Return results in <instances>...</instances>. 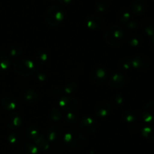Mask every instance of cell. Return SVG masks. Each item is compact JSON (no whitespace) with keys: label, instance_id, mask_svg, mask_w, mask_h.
Segmentation results:
<instances>
[{"label":"cell","instance_id":"1f68e13d","mask_svg":"<svg viewBox=\"0 0 154 154\" xmlns=\"http://www.w3.org/2000/svg\"><path fill=\"white\" fill-rule=\"evenodd\" d=\"M27 133H28V136L29 137V138L33 139V140H35V139L40 135L39 131H38L35 127H30V128L28 129Z\"/></svg>","mask_w":154,"mask_h":154},{"label":"cell","instance_id":"4fadbf2b","mask_svg":"<svg viewBox=\"0 0 154 154\" xmlns=\"http://www.w3.org/2000/svg\"><path fill=\"white\" fill-rule=\"evenodd\" d=\"M131 10L135 16H142L147 11V3L144 0H135L131 5Z\"/></svg>","mask_w":154,"mask_h":154},{"label":"cell","instance_id":"ffe728a7","mask_svg":"<svg viewBox=\"0 0 154 154\" xmlns=\"http://www.w3.org/2000/svg\"><path fill=\"white\" fill-rule=\"evenodd\" d=\"M141 134L149 141L154 142V127L152 125H145L141 128Z\"/></svg>","mask_w":154,"mask_h":154},{"label":"cell","instance_id":"8992f818","mask_svg":"<svg viewBox=\"0 0 154 154\" xmlns=\"http://www.w3.org/2000/svg\"><path fill=\"white\" fill-rule=\"evenodd\" d=\"M59 105L63 110L68 112L75 111L79 107L78 100L72 96L63 97L59 101Z\"/></svg>","mask_w":154,"mask_h":154},{"label":"cell","instance_id":"ab89813d","mask_svg":"<svg viewBox=\"0 0 154 154\" xmlns=\"http://www.w3.org/2000/svg\"><path fill=\"white\" fill-rule=\"evenodd\" d=\"M152 1H153V2H154V0H152Z\"/></svg>","mask_w":154,"mask_h":154},{"label":"cell","instance_id":"ba28073f","mask_svg":"<svg viewBox=\"0 0 154 154\" xmlns=\"http://www.w3.org/2000/svg\"><path fill=\"white\" fill-rule=\"evenodd\" d=\"M80 128L84 132L92 134L96 132L97 124L90 117H84L80 120Z\"/></svg>","mask_w":154,"mask_h":154},{"label":"cell","instance_id":"7402d4cb","mask_svg":"<svg viewBox=\"0 0 154 154\" xmlns=\"http://www.w3.org/2000/svg\"><path fill=\"white\" fill-rule=\"evenodd\" d=\"M35 145L38 148V149L45 151L49 148V143H48L47 138H45L44 136L41 135V134L35 140Z\"/></svg>","mask_w":154,"mask_h":154},{"label":"cell","instance_id":"7a4b0ae2","mask_svg":"<svg viewBox=\"0 0 154 154\" xmlns=\"http://www.w3.org/2000/svg\"><path fill=\"white\" fill-rule=\"evenodd\" d=\"M64 142L69 147L81 149L87 145V140L80 131L71 130L65 134Z\"/></svg>","mask_w":154,"mask_h":154},{"label":"cell","instance_id":"277c9868","mask_svg":"<svg viewBox=\"0 0 154 154\" xmlns=\"http://www.w3.org/2000/svg\"><path fill=\"white\" fill-rule=\"evenodd\" d=\"M47 24L51 27H57L60 25L64 20V13L57 5L51 6L46 12Z\"/></svg>","mask_w":154,"mask_h":154},{"label":"cell","instance_id":"836d02e7","mask_svg":"<svg viewBox=\"0 0 154 154\" xmlns=\"http://www.w3.org/2000/svg\"><path fill=\"white\" fill-rule=\"evenodd\" d=\"M20 140V137L18 134H11V135L8 136V141L9 143L11 144H17L19 143Z\"/></svg>","mask_w":154,"mask_h":154},{"label":"cell","instance_id":"4316f807","mask_svg":"<svg viewBox=\"0 0 154 154\" xmlns=\"http://www.w3.org/2000/svg\"><path fill=\"white\" fill-rule=\"evenodd\" d=\"M11 65L10 60L6 56H0V71H6Z\"/></svg>","mask_w":154,"mask_h":154},{"label":"cell","instance_id":"30bf717a","mask_svg":"<svg viewBox=\"0 0 154 154\" xmlns=\"http://www.w3.org/2000/svg\"><path fill=\"white\" fill-rule=\"evenodd\" d=\"M87 27L93 30H99L105 27V21L101 17L96 15H90L87 17Z\"/></svg>","mask_w":154,"mask_h":154},{"label":"cell","instance_id":"6da1fadb","mask_svg":"<svg viewBox=\"0 0 154 154\" xmlns=\"http://www.w3.org/2000/svg\"><path fill=\"white\" fill-rule=\"evenodd\" d=\"M126 32L124 28L119 24H114L108 27L105 33V41L111 46L119 47L126 41Z\"/></svg>","mask_w":154,"mask_h":154},{"label":"cell","instance_id":"44dd1931","mask_svg":"<svg viewBox=\"0 0 154 154\" xmlns=\"http://www.w3.org/2000/svg\"><path fill=\"white\" fill-rule=\"evenodd\" d=\"M143 29L149 37L154 36V22L151 20L147 19L143 22Z\"/></svg>","mask_w":154,"mask_h":154},{"label":"cell","instance_id":"83f0119b","mask_svg":"<svg viewBox=\"0 0 154 154\" xmlns=\"http://www.w3.org/2000/svg\"><path fill=\"white\" fill-rule=\"evenodd\" d=\"M128 42L132 47H138L141 43V38L137 34H132L128 39Z\"/></svg>","mask_w":154,"mask_h":154},{"label":"cell","instance_id":"7c38bea8","mask_svg":"<svg viewBox=\"0 0 154 154\" xmlns=\"http://www.w3.org/2000/svg\"><path fill=\"white\" fill-rule=\"evenodd\" d=\"M5 123L8 128L15 129L22 125L23 120L20 116L17 113H9L5 119Z\"/></svg>","mask_w":154,"mask_h":154},{"label":"cell","instance_id":"f546056e","mask_svg":"<svg viewBox=\"0 0 154 154\" xmlns=\"http://www.w3.org/2000/svg\"><path fill=\"white\" fill-rule=\"evenodd\" d=\"M77 117L76 115L73 113L72 112H68L66 115V120L70 125H74L77 122Z\"/></svg>","mask_w":154,"mask_h":154},{"label":"cell","instance_id":"e575fe53","mask_svg":"<svg viewBox=\"0 0 154 154\" xmlns=\"http://www.w3.org/2000/svg\"><path fill=\"white\" fill-rule=\"evenodd\" d=\"M113 102L114 103L115 105H120L123 103V97L120 94H116L114 95V97L112 98Z\"/></svg>","mask_w":154,"mask_h":154},{"label":"cell","instance_id":"d590c367","mask_svg":"<svg viewBox=\"0 0 154 154\" xmlns=\"http://www.w3.org/2000/svg\"><path fill=\"white\" fill-rule=\"evenodd\" d=\"M126 25L129 29H135V27H137V24L135 21H129L128 23H126Z\"/></svg>","mask_w":154,"mask_h":154},{"label":"cell","instance_id":"f35d334b","mask_svg":"<svg viewBox=\"0 0 154 154\" xmlns=\"http://www.w3.org/2000/svg\"><path fill=\"white\" fill-rule=\"evenodd\" d=\"M118 154H127V153H125V152H120V153H118Z\"/></svg>","mask_w":154,"mask_h":154},{"label":"cell","instance_id":"cb8c5ba5","mask_svg":"<svg viewBox=\"0 0 154 154\" xmlns=\"http://www.w3.org/2000/svg\"><path fill=\"white\" fill-rule=\"evenodd\" d=\"M130 17L131 14L129 11H127L126 9H122L120 11L118 12V14H117V20H118L120 22H121L122 24H126V23L129 22L130 21Z\"/></svg>","mask_w":154,"mask_h":154},{"label":"cell","instance_id":"d6a6232c","mask_svg":"<svg viewBox=\"0 0 154 154\" xmlns=\"http://www.w3.org/2000/svg\"><path fill=\"white\" fill-rule=\"evenodd\" d=\"M107 3H104V1H99L96 4V10L98 13L106 11L107 10Z\"/></svg>","mask_w":154,"mask_h":154},{"label":"cell","instance_id":"9c48e42d","mask_svg":"<svg viewBox=\"0 0 154 154\" xmlns=\"http://www.w3.org/2000/svg\"><path fill=\"white\" fill-rule=\"evenodd\" d=\"M108 72L103 68H96L93 69L90 73V79L95 84H102L106 80Z\"/></svg>","mask_w":154,"mask_h":154},{"label":"cell","instance_id":"603a6c76","mask_svg":"<svg viewBox=\"0 0 154 154\" xmlns=\"http://www.w3.org/2000/svg\"><path fill=\"white\" fill-rule=\"evenodd\" d=\"M48 54L46 51L40 49L35 54V61L38 64L43 65L48 61Z\"/></svg>","mask_w":154,"mask_h":154},{"label":"cell","instance_id":"5b68a950","mask_svg":"<svg viewBox=\"0 0 154 154\" xmlns=\"http://www.w3.org/2000/svg\"><path fill=\"white\" fill-rule=\"evenodd\" d=\"M151 65V60L144 54H138L132 57V68L138 71L144 72L148 70Z\"/></svg>","mask_w":154,"mask_h":154},{"label":"cell","instance_id":"5bb4252c","mask_svg":"<svg viewBox=\"0 0 154 154\" xmlns=\"http://www.w3.org/2000/svg\"><path fill=\"white\" fill-rule=\"evenodd\" d=\"M95 113L98 117H107L111 113V106H110L109 103L106 102V101L99 102L95 107Z\"/></svg>","mask_w":154,"mask_h":154},{"label":"cell","instance_id":"52a82bcc","mask_svg":"<svg viewBox=\"0 0 154 154\" xmlns=\"http://www.w3.org/2000/svg\"><path fill=\"white\" fill-rule=\"evenodd\" d=\"M143 120L147 123H154V100L149 101L141 111Z\"/></svg>","mask_w":154,"mask_h":154},{"label":"cell","instance_id":"3957f363","mask_svg":"<svg viewBox=\"0 0 154 154\" xmlns=\"http://www.w3.org/2000/svg\"><path fill=\"white\" fill-rule=\"evenodd\" d=\"M13 69L20 76L29 77L34 72L35 63L29 59H17L14 62Z\"/></svg>","mask_w":154,"mask_h":154},{"label":"cell","instance_id":"e0dca14e","mask_svg":"<svg viewBox=\"0 0 154 154\" xmlns=\"http://www.w3.org/2000/svg\"><path fill=\"white\" fill-rule=\"evenodd\" d=\"M23 97L29 104H35L38 102L39 99L38 95L35 91L33 89H26L23 93Z\"/></svg>","mask_w":154,"mask_h":154},{"label":"cell","instance_id":"f1b7e54d","mask_svg":"<svg viewBox=\"0 0 154 154\" xmlns=\"http://www.w3.org/2000/svg\"><path fill=\"white\" fill-rule=\"evenodd\" d=\"M77 87H78V84L75 81H70L69 82H66V85L64 86L65 91L67 95H69V94L72 93L73 91H75L77 89Z\"/></svg>","mask_w":154,"mask_h":154},{"label":"cell","instance_id":"60d3db41","mask_svg":"<svg viewBox=\"0 0 154 154\" xmlns=\"http://www.w3.org/2000/svg\"><path fill=\"white\" fill-rule=\"evenodd\" d=\"M152 154H154V153H152Z\"/></svg>","mask_w":154,"mask_h":154},{"label":"cell","instance_id":"4dcf8cb0","mask_svg":"<svg viewBox=\"0 0 154 154\" xmlns=\"http://www.w3.org/2000/svg\"><path fill=\"white\" fill-rule=\"evenodd\" d=\"M61 112H60V109L57 107H54L51 112V117L52 118L53 120L57 121L60 120L61 119Z\"/></svg>","mask_w":154,"mask_h":154},{"label":"cell","instance_id":"2e32d148","mask_svg":"<svg viewBox=\"0 0 154 154\" xmlns=\"http://www.w3.org/2000/svg\"><path fill=\"white\" fill-rule=\"evenodd\" d=\"M17 105V101L13 95H5L2 99V106L6 110H14Z\"/></svg>","mask_w":154,"mask_h":154},{"label":"cell","instance_id":"484cf974","mask_svg":"<svg viewBox=\"0 0 154 154\" xmlns=\"http://www.w3.org/2000/svg\"><path fill=\"white\" fill-rule=\"evenodd\" d=\"M8 51L9 55L12 56V57H18L22 54L23 48L18 44H14V45H12L11 46L9 47Z\"/></svg>","mask_w":154,"mask_h":154},{"label":"cell","instance_id":"d4e9b609","mask_svg":"<svg viewBox=\"0 0 154 154\" xmlns=\"http://www.w3.org/2000/svg\"><path fill=\"white\" fill-rule=\"evenodd\" d=\"M119 66L123 70H129L131 68H132V57H126L120 59L119 61Z\"/></svg>","mask_w":154,"mask_h":154},{"label":"cell","instance_id":"d6986e66","mask_svg":"<svg viewBox=\"0 0 154 154\" xmlns=\"http://www.w3.org/2000/svg\"><path fill=\"white\" fill-rule=\"evenodd\" d=\"M18 154H38V148L33 143H26L21 146Z\"/></svg>","mask_w":154,"mask_h":154},{"label":"cell","instance_id":"ac0fdd59","mask_svg":"<svg viewBox=\"0 0 154 154\" xmlns=\"http://www.w3.org/2000/svg\"><path fill=\"white\" fill-rule=\"evenodd\" d=\"M122 119L127 123H133L138 120V113L134 110H128L123 112L122 114Z\"/></svg>","mask_w":154,"mask_h":154},{"label":"cell","instance_id":"74e56055","mask_svg":"<svg viewBox=\"0 0 154 154\" xmlns=\"http://www.w3.org/2000/svg\"><path fill=\"white\" fill-rule=\"evenodd\" d=\"M151 45L153 46V48H154V36L151 38Z\"/></svg>","mask_w":154,"mask_h":154},{"label":"cell","instance_id":"8fae6325","mask_svg":"<svg viewBox=\"0 0 154 154\" xmlns=\"http://www.w3.org/2000/svg\"><path fill=\"white\" fill-rule=\"evenodd\" d=\"M108 85L113 88H120L126 84V77L121 73H114L108 79Z\"/></svg>","mask_w":154,"mask_h":154},{"label":"cell","instance_id":"9a60e30c","mask_svg":"<svg viewBox=\"0 0 154 154\" xmlns=\"http://www.w3.org/2000/svg\"><path fill=\"white\" fill-rule=\"evenodd\" d=\"M61 136V131L58 126L51 125L47 131V140L49 142H57L60 140Z\"/></svg>","mask_w":154,"mask_h":154},{"label":"cell","instance_id":"8d00e7d4","mask_svg":"<svg viewBox=\"0 0 154 154\" xmlns=\"http://www.w3.org/2000/svg\"><path fill=\"white\" fill-rule=\"evenodd\" d=\"M38 79L40 80V81H44V80L46 79V76H45V75H41V74H39V75H38Z\"/></svg>","mask_w":154,"mask_h":154}]
</instances>
